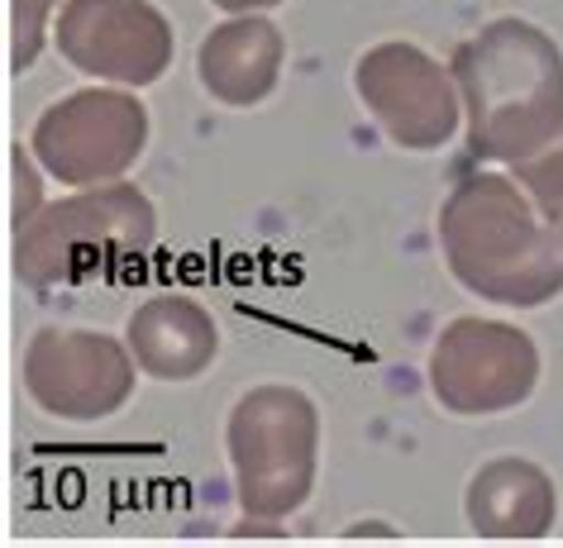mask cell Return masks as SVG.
Listing matches in <instances>:
<instances>
[{
	"label": "cell",
	"mask_w": 563,
	"mask_h": 548,
	"mask_svg": "<svg viewBox=\"0 0 563 548\" xmlns=\"http://www.w3.org/2000/svg\"><path fill=\"white\" fill-rule=\"evenodd\" d=\"M440 248L454 282L492 305L534 311L563 291L559 224L497 167H477L440 205Z\"/></svg>",
	"instance_id": "obj_1"
},
{
	"label": "cell",
	"mask_w": 563,
	"mask_h": 548,
	"mask_svg": "<svg viewBox=\"0 0 563 548\" xmlns=\"http://www.w3.org/2000/svg\"><path fill=\"white\" fill-rule=\"evenodd\" d=\"M463 134L477 163L511 167L563 124V48L540 24L506 15L454 48Z\"/></svg>",
	"instance_id": "obj_2"
},
{
	"label": "cell",
	"mask_w": 563,
	"mask_h": 548,
	"mask_svg": "<svg viewBox=\"0 0 563 548\" xmlns=\"http://www.w3.org/2000/svg\"><path fill=\"white\" fill-rule=\"evenodd\" d=\"M158 234V210L134 181L73 187L15 230V277L30 287H67L106 272L110 262L139 258Z\"/></svg>",
	"instance_id": "obj_3"
},
{
	"label": "cell",
	"mask_w": 563,
	"mask_h": 548,
	"mask_svg": "<svg viewBox=\"0 0 563 548\" xmlns=\"http://www.w3.org/2000/svg\"><path fill=\"white\" fill-rule=\"evenodd\" d=\"M224 454L249 519H287L316 487L320 411L301 387H253L234 401L224 425Z\"/></svg>",
	"instance_id": "obj_4"
},
{
	"label": "cell",
	"mask_w": 563,
	"mask_h": 548,
	"mask_svg": "<svg viewBox=\"0 0 563 548\" xmlns=\"http://www.w3.org/2000/svg\"><path fill=\"white\" fill-rule=\"evenodd\" d=\"M30 148L63 187L120 181L148 148V110L130 87L91 81L38 115Z\"/></svg>",
	"instance_id": "obj_5"
},
{
	"label": "cell",
	"mask_w": 563,
	"mask_h": 548,
	"mask_svg": "<svg viewBox=\"0 0 563 548\" xmlns=\"http://www.w3.org/2000/svg\"><path fill=\"white\" fill-rule=\"evenodd\" d=\"M426 372L449 415H506L540 387V348L520 325L459 315L440 329Z\"/></svg>",
	"instance_id": "obj_6"
},
{
	"label": "cell",
	"mask_w": 563,
	"mask_h": 548,
	"mask_svg": "<svg viewBox=\"0 0 563 548\" xmlns=\"http://www.w3.org/2000/svg\"><path fill=\"white\" fill-rule=\"evenodd\" d=\"M354 91L377 130L397 148L411 153L444 148L463 124V96L454 67H444L434 53L406 44V38H387V44L358 53Z\"/></svg>",
	"instance_id": "obj_7"
},
{
	"label": "cell",
	"mask_w": 563,
	"mask_h": 548,
	"mask_svg": "<svg viewBox=\"0 0 563 548\" xmlns=\"http://www.w3.org/2000/svg\"><path fill=\"white\" fill-rule=\"evenodd\" d=\"M30 401L67 425H96L134 396L139 362L130 344L96 329H38L20 358Z\"/></svg>",
	"instance_id": "obj_8"
},
{
	"label": "cell",
	"mask_w": 563,
	"mask_h": 548,
	"mask_svg": "<svg viewBox=\"0 0 563 548\" xmlns=\"http://www.w3.org/2000/svg\"><path fill=\"white\" fill-rule=\"evenodd\" d=\"M53 48L81 77L106 87H153L173 67V24L153 0H63Z\"/></svg>",
	"instance_id": "obj_9"
},
{
	"label": "cell",
	"mask_w": 563,
	"mask_h": 548,
	"mask_svg": "<svg viewBox=\"0 0 563 548\" xmlns=\"http://www.w3.org/2000/svg\"><path fill=\"white\" fill-rule=\"evenodd\" d=\"M282 63H287V38L267 15H230L196 48V77L206 96L230 110L263 105L282 77Z\"/></svg>",
	"instance_id": "obj_10"
},
{
	"label": "cell",
	"mask_w": 563,
	"mask_h": 548,
	"mask_svg": "<svg viewBox=\"0 0 563 548\" xmlns=\"http://www.w3.org/2000/svg\"><path fill=\"white\" fill-rule=\"evenodd\" d=\"M463 515L477 539H544L559 519V487L530 458H492L468 477Z\"/></svg>",
	"instance_id": "obj_11"
},
{
	"label": "cell",
	"mask_w": 563,
	"mask_h": 548,
	"mask_svg": "<svg viewBox=\"0 0 563 548\" xmlns=\"http://www.w3.org/2000/svg\"><path fill=\"white\" fill-rule=\"evenodd\" d=\"M124 344L153 382H191L220 354V325L191 297H153L130 315Z\"/></svg>",
	"instance_id": "obj_12"
},
{
	"label": "cell",
	"mask_w": 563,
	"mask_h": 548,
	"mask_svg": "<svg viewBox=\"0 0 563 548\" xmlns=\"http://www.w3.org/2000/svg\"><path fill=\"white\" fill-rule=\"evenodd\" d=\"M506 172H511L520 187L530 191V201L559 224L563 220V124L534 153H526L520 163L506 167Z\"/></svg>",
	"instance_id": "obj_13"
},
{
	"label": "cell",
	"mask_w": 563,
	"mask_h": 548,
	"mask_svg": "<svg viewBox=\"0 0 563 548\" xmlns=\"http://www.w3.org/2000/svg\"><path fill=\"white\" fill-rule=\"evenodd\" d=\"M58 10H63V0H10V72L34 67Z\"/></svg>",
	"instance_id": "obj_14"
},
{
	"label": "cell",
	"mask_w": 563,
	"mask_h": 548,
	"mask_svg": "<svg viewBox=\"0 0 563 548\" xmlns=\"http://www.w3.org/2000/svg\"><path fill=\"white\" fill-rule=\"evenodd\" d=\"M34 148L15 144L10 148V224L15 230H24L38 210H44V201H38V167H34Z\"/></svg>",
	"instance_id": "obj_15"
},
{
	"label": "cell",
	"mask_w": 563,
	"mask_h": 548,
	"mask_svg": "<svg viewBox=\"0 0 563 548\" xmlns=\"http://www.w3.org/2000/svg\"><path fill=\"white\" fill-rule=\"evenodd\" d=\"M216 10H224V15H263V10L282 5V0H210Z\"/></svg>",
	"instance_id": "obj_16"
},
{
	"label": "cell",
	"mask_w": 563,
	"mask_h": 548,
	"mask_svg": "<svg viewBox=\"0 0 563 548\" xmlns=\"http://www.w3.org/2000/svg\"><path fill=\"white\" fill-rule=\"evenodd\" d=\"M559 238H563V220H559Z\"/></svg>",
	"instance_id": "obj_17"
}]
</instances>
